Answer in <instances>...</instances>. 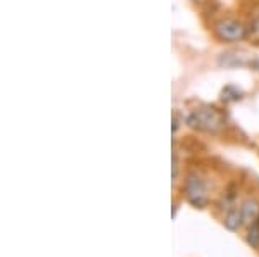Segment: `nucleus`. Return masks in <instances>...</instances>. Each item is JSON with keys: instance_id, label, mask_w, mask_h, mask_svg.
<instances>
[{"instance_id": "1", "label": "nucleus", "mask_w": 259, "mask_h": 257, "mask_svg": "<svg viewBox=\"0 0 259 257\" xmlns=\"http://www.w3.org/2000/svg\"><path fill=\"white\" fill-rule=\"evenodd\" d=\"M187 124H189L192 130H199L204 131V133H218L221 128H223L225 119L218 109L204 106L192 111L189 118H187Z\"/></svg>"}, {"instance_id": "2", "label": "nucleus", "mask_w": 259, "mask_h": 257, "mask_svg": "<svg viewBox=\"0 0 259 257\" xmlns=\"http://www.w3.org/2000/svg\"><path fill=\"white\" fill-rule=\"evenodd\" d=\"M214 35L221 41L237 43L247 38V26L237 19H220L214 24Z\"/></svg>"}, {"instance_id": "3", "label": "nucleus", "mask_w": 259, "mask_h": 257, "mask_svg": "<svg viewBox=\"0 0 259 257\" xmlns=\"http://www.w3.org/2000/svg\"><path fill=\"white\" fill-rule=\"evenodd\" d=\"M183 190H185L187 200H189L194 207L202 209V207L207 205V188H206V183H204V180L200 176H197V175L187 176Z\"/></svg>"}, {"instance_id": "4", "label": "nucleus", "mask_w": 259, "mask_h": 257, "mask_svg": "<svg viewBox=\"0 0 259 257\" xmlns=\"http://www.w3.org/2000/svg\"><path fill=\"white\" fill-rule=\"evenodd\" d=\"M256 59H250L247 54H239V52H227L221 54L220 64L225 68H244V66H250L252 68Z\"/></svg>"}, {"instance_id": "5", "label": "nucleus", "mask_w": 259, "mask_h": 257, "mask_svg": "<svg viewBox=\"0 0 259 257\" xmlns=\"http://www.w3.org/2000/svg\"><path fill=\"white\" fill-rule=\"evenodd\" d=\"M240 209H242V226L249 228L252 223H256L259 219V202L256 198H247L240 205Z\"/></svg>"}, {"instance_id": "6", "label": "nucleus", "mask_w": 259, "mask_h": 257, "mask_svg": "<svg viewBox=\"0 0 259 257\" xmlns=\"http://www.w3.org/2000/svg\"><path fill=\"white\" fill-rule=\"evenodd\" d=\"M223 223H225V228L230 231H237L239 228L242 226V209L239 205H233L225 213V218H223Z\"/></svg>"}, {"instance_id": "7", "label": "nucleus", "mask_w": 259, "mask_h": 257, "mask_svg": "<svg viewBox=\"0 0 259 257\" xmlns=\"http://www.w3.org/2000/svg\"><path fill=\"white\" fill-rule=\"evenodd\" d=\"M245 240H247V243L252 248H259V219L247 228V237H245Z\"/></svg>"}, {"instance_id": "8", "label": "nucleus", "mask_w": 259, "mask_h": 257, "mask_svg": "<svg viewBox=\"0 0 259 257\" xmlns=\"http://www.w3.org/2000/svg\"><path fill=\"white\" fill-rule=\"evenodd\" d=\"M247 38L252 41H259V18H256L247 26Z\"/></svg>"}, {"instance_id": "9", "label": "nucleus", "mask_w": 259, "mask_h": 257, "mask_svg": "<svg viewBox=\"0 0 259 257\" xmlns=\"http://www.w3.org/2000/svg\"><path fill=\"white\" fill-rule=\"evenodd\" d=\"M171 176H173V183H177V178H178V159H177V154H173V166H171Z\"/></svg>"}, {"instance_id": "10", "label": "nucleus", "mask_w": 259, "mask_h": 257, "mask_svg": "<svg viewBox=\"0 0 259 257\" xmlns=\"http://www.w3.org/2000/svg\"><path fill=\"white\" fill-rule=\"evenodd\" d=\"M180 123H183V118H180V114L175 113L173 114V133H177V131H178Z\"/></svg>"}, {"instance_id": "11", "label": "nucleus", "mask_w": 259, "mask_h": 257, "mask_svg": "<svg viewBox=\"0 0 259 257\" xmlns=\"http://www.w3.org/2000/svg\"><path fill=\"white\" fill-rule=\"evenodd\" d=\"M252 68L256 69V71L259 73V61H256V62H254V66H252Z\"/></svg>"}, {"instance_id": "12", "label": "nucleus", "mask_w": 259, "mask_h": 257, "mask_svg": "<svg viewBox=\"0 0 259 257\" xmlns=\"http://www.w3.org/2000/svg\"><path fill=\"white\" fill-rule=\"evenodd\" d=\"M194 2H199L200 4V2H206V0H194Z\"/></svg>"}]
</instances>
